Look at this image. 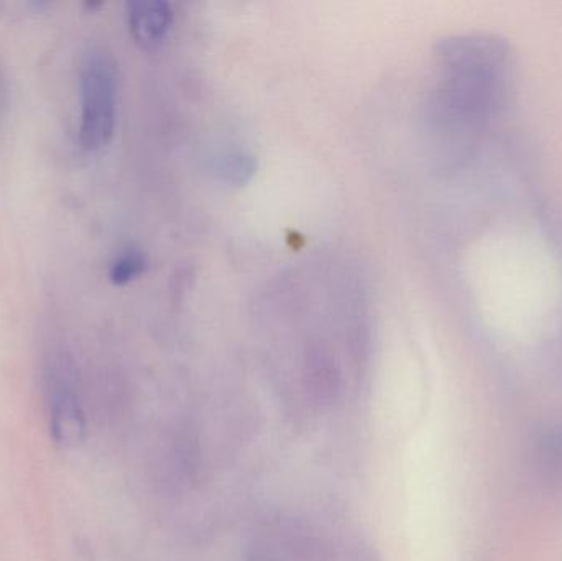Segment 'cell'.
Returning a JSON list of instances; mask_svg holds the SVG:
<instances>
[{
    "instance_id": "obj_7",
    "label": "cell",
    "mask_w": 562,
    "mask_h": 561,
    "mask_svg": "<svg viewBox=\"0 0 562 561\" xmlns=\"http://www.w3.org/2000/svg\"><path fill=\"white\" fill-rule=\"evenodd\" d=\"M147 270V259L137 249H127L112 262L109 277L114 285H128V283L144 276Z\"/></svg>"
},
{
    "instance_id": "obj_3",
    "label": "cell",
    "mask_w": 562,
    "mask_h": 561,
    "mask_svg": "<svg viewBox=\"0 0 562 561\" xmlns=\"http://www.w3.org/2000/svg\"><path fill=\"white\" fill-rule=\"evenodd\" d=\"M43 404L49 437L56 447L71 450L85 441L86 414L79 395L75 361L63 349H53L42 366Z\"/></svg>"
},
{
    "instance_id": "obj_2",
    "label": "cell",
    "mask_w": 562,
    "mask_h": 561,
    "mask_svg": "<svg viewBox=\"0 0 562 561\" xmlns=\"http://www.w3.org/2000/svg\"><path fill=\"white\" fill-rule=\"evenodd\" d=\"M79 91V144L86 152L102 150L114 137L117 122L119 69L111 53L91 48L82 56Z\"/></svg>"
},
{
    "instance_id": "obj_1",
    "label": "cell",
    "mask_w": 562,
    "mask_h": 561,
    "mask_svg": "<svg viewBox=\"0 0 562 561\" xmlns=\"http://www.w3.org/2000/svg\"><path fill=\"white\" fill-rule=\"evenodd\" d=\"M438 78L432 89V127L449 141H464L504 115L517 82V55L504 36L456 33L435 49Z\"/></svg>"
},
{
    "instance_id": "obj_4",
    "label": "cell",
    "mask_w": 562,
    "mask_h": 561,
    "mask_svg": "<svg viewBox=\"0 0 562 561\" xmlns=\"http://www.w3.org/2000/svg\"><path fill=\"white\" fill-rule=\"evenodd\" d=\"M127 16L132 36L145 49L160 46L173 23L171 7L160 0L128 3Z\"/></svg>"
},
{
    "instance_id": "obj_5",
    "label": "cell",
    "mask_w": 562,
    "mask_h": 561,
    "mask_svg": "<svg viewBox=\"0 0 562 561\" xmlns=\"http://www.w3.org/2000/svg\"><path fill=\"white\" fill-rule=\"evenodd\" d=\"M531 464L537 476L550 486L562 484V420L540 431L531 448Z\"/></svg>"
},
{
    "instance_id": "obj_6",
    "label": "cell",
    "mask_w": 562,
    "mask_h": 561,
    "mask_svg": "<svg viewBox=\"0 0 562 561\" xmlns=\"http://www.w3.org/2000/svg\"><path fill=\"white\" fill-rule=\"evenodd\" d=\"M214 171L223 183L237 188L246 187L256 177L257 160L244 152H229L216 158Z\"/></svg>"
},
{
    "instance_id": "obj_8",
    "label": "cell",
    "mask_w": 562,
    "mask_h": 561,
    "mask_svg": "<svg viewBox=\"0 0 562 561\" xmlns=\"http://www.w3.org/2000/svg\"><path fill=\"white\" fill-rule=\"evenodd\" d=\"M0 104H2V86H0Z\"/></svg>"
}]
</instances>
